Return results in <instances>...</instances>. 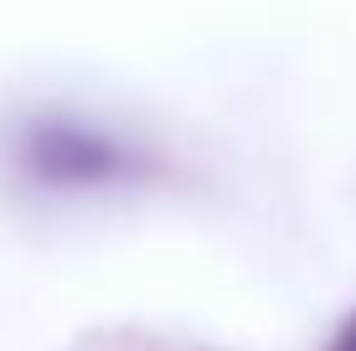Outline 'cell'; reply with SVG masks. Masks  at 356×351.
Returning a JSON list of instances; mask_svg holds the SVG:
<instances>
[{
    "label": "cell",
    "instance_id": "cell-2",
    "mask_svg": "<svg viewBox=\"0 0 356 351\" xmlns=\"http://www.w3.org/2000/svg\"><path fill=\"white\" fill-rule=\"evenodd\" d=\"M330 351H356V316L336 331V341H330Z\"/></svg>",
    "mask_w": 356,
    "mask_h": 351
},
{
    "label": "cell",
    "instance_id": "cell-1",
    "mask_svg": "<svg viewBox=\"0 0 356 351\" xmlns=\"http://www.w3.org/2000/svg\"><path fill=\"white\" fill-rule=\"evenodd\" d=\"M26 161L36 176L47 181H108L124 171V155H119L114 140L93 135V129H78V124H42L31 129L26 140Z\"/></svg>",
    "mask_w": 356,
    "mask_h": 351
}]
</instances>
